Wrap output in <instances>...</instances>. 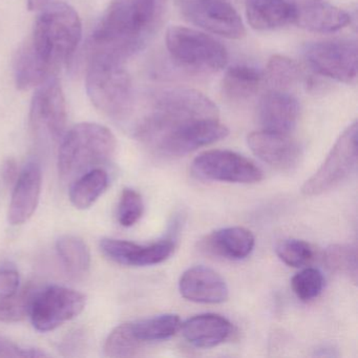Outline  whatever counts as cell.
I'll return each instance as SVG.
<instances>
[{"instance_id":"cell-1","label":"cell","mask_w":358,"mask_h":358,"mask_svg":"<svg viewBox=\"0 0 358 358\" xmlns=\"http://www.w3.org/2000/svg\"><path fill=\"white\" fill-rule=\"evenodd\" d=\"M83 37V24L74 8L50 3L41 9L30 41L20 48L14 62L18 89L31 90L55 77L68 64Z\"/></svg>"},{"instance_id":"cell-2","label":"cell","mask_w":358,"mask_h":358,"mask_svg":"<svg viewBox=\"0 0 358 358\" xmlns=\"http://www.w3.org/2000/svg\"><path fill=\"white\" fill-rule=\"evenodd\" d=\"M165 0H112L94 31L90 54L125 62L145 45Z\"/></svg>"},{"instance_id":"cell-3","label":"cell","mask_w":358,"mask_h":358,"mask_svg":"<svg viewBox=\"0 0 358 358\" xmlns=\"http://www.w3.org/2000/svg\"><path fill=\"white\" fill-rule=\"evenodd\" d=\"M85 87L92 103L100 112L117 121L129 118L135 98L124 62L90 54Z\"/></svg>"},{"instance_id":"cell-4","label":"cell","mask_w":358,"mask_h":358,"mask_svg":"<svg viewBox=\"0 0 358 358\" xmlns=\"http://www.w3.org/2000/svg\"><path fill=\"white\" fill-rule=\"evenodd\" d=\"M117 141L108 127L97 123H80L64 134L58 154V169L62 177L72 178L110 160Z\"/></svg>"},{"instance_id":"cell-5","label":"cell","mask_w":358,"mask_h":358,"mask_svg":"<svg viewBox=\"0 0 358 358\" xmlns=\"http://www.w3.org/2000/svg\"><path fill=\"white\" fill-rule=\"evenodd\" d=\"M229 131L219 118L177 121L140 134L137 139L152 152L181 157L227 137Z\"/></svg>"},{"instance_id":"cell-6","label":"cell","mask_w":358,"mask_h":358,"mask_svg":"<svg viewBox=\"0 0 358 358\" xmlns=\"http://www.w3.org/2000/svg\"><path fill=\"white\" fill-rule=\"evenodd\" d=\"M167 51L176 64L196 74H213L228 62L226 48L210 35L185 27L167 30Z\"/></svg>"},{"instance_id":"cell-7","label":"cell","mask_w":358,"mask_h":358,"mask_svg":"<svg viewBox=\"0 0 358 358\" xmlns=\"http://www.w3.org/2000/svg\"><path fill=\"white\" fill-rule=\"evenodd\" d=\"M357 165V122L343 131L318 171L305 182L301 192L307 196H320L341 185Z\"/></svg>"},{"instance_id":"cell-8","label":"cell","mask_w":358,"mask_h":358,"mask_svg":"<svg viewBox=\"0 0 358 358\" xmlns=\"http://www.w3.org/2000/svg\"><path fill=\"white\" fill-rule=\"evenodd\" d=\"M30 120L37 137L57 142L66 134L68 110L66 97L57 77L36 87L31 102Z\"/></svg>"},{"instance_id":"cell-9","label":"cell","mask_w":358,"mask_h":358,"mask_svg":"<svg viewBox=\"0 0 358 358\" xmlns=\"http://www.w3.org/2000/svg\"><path fill=\"white\" fill-rule=\"evenodd\" d=\"M192 171L198 179L228 183L252 184L264 178L263 171L250 159L225 150L199 155L192 162Z\"/></svg>"},{"instance_id":"cell-10","label":"cell","mask_w":358,"mask_h":358,"mask_svg":"<svg viewBox=\"0 0 358 358\" xmlns=\"http://www.w3.org/2000/svg\"><path fill=\"white\" fill-rule=\"evenodd\" d=\"M85 295L73 289L51 286L35 294L31 306L33 326L41 332H49L78 316L85 307Z\"/></svg>"},{"instance_id":"cell-11","label":"cell","mask_w":358,"mask_h":358,"mask_svg":"<svg viewBox=\"0 0 358 358\" xmlns=\"http://www.w3.org/2000/svg\"><path fill=\"white\" fill-rule=\"evenodd\" d=\"M306 62L320 76L338 83H355L357 77V45L354 41L314 43L306 47Z\"/></svg>"},{"instance_id":"cell-12","label":"cell","mask_w":358,"mask_h":358,"mask_svg":"<svg viewBox=\"0 0 358 358\" xmlns=\"http://www.w3.org/2000/svg\"><path fill=\"white\" fill-rule=\"evenodd\" d=\"M182 15L194 26L228 39L246 34L242 18L227 0H180Z\"/></svg>"},{"instance_id":"cell-13","label":"cell","mask_w":358,"mask_h":358,"mask_svg":"<svg viewBox=\"0 0 358 358\" xmlns=\"http://www.w3.org/2000/svg\"><path fill=\"white\" fill-rule=\"evenodd\" d=\"M251 152L266 164L280 171H291L301 163V146L290 134L265 131H253L247 138Z\"/></svg>"},{"instance_id":"cell-14","label":"cell","mask_w":358,"mask_h":358,"mask_svg":"<svg viewBox=\"0 0 358 358\" xmlns=\"http://www.w3.org/2000/svg\"><path fill=\"white\" fill-rule=\"evenodd\" d=\"M175 241L164 238L150 244H137L116 238H103L100 249L108 259L120 265L146 267L166 261L175 251Z\"/></svg>"},{"instance_id":"cell-15","label":"cell","mask_w":358,"mask_h":358,"mask_svg":"<svg viewBox=\"0 0 358 358\" xmlns=\"http://www.w3.org/2000/svg\"><path fill=\"white\" fill-rule=\"evenodd\" d=\"M182 296L200 303H221L229 296L225 280L215 270L205 266L189 268L179 282Z\"/></svg>"},{"instance_id":"cell-16","label":"cell","mask_w":358,"mask_h":358,"mask_svg":"<svg viewBox=\"0 0 358 358\" xmlns=\"http://www.w3.org/2000/svg\"><path fill=\"white\" fill-rule=\"evenodd\" d=\"M299 117V101L287 91L271 90L262 97L257 108V118L265 131L290 134Z\"/></svg>"},{"instance_id":"cell-17","label":"cell","mask_w":358,"mask_h":358,"mask_svg":"<svg viewBox=\"0 0 358 358\" xmlns=\"http://www.w3.org/2000/svg\"><path fill=\"white\" fill-rule=\"evenodd\" d=\"M43 187L41 165L30 162L20 173L15 183L9 208V222L22 225L30 220L38 206Z\"/></svg>"},{"instance_id":"cell-18","label":"cell","mask_w":358,"mask_h":358,"mask_svg":"<svg viewBox=\"0 0 358 358\" xmlns=\"http://www.w3.org/2000/svg\"><path fill=\"white\" fill-rule=\"evenodd\" d=\"M255 238L244 227H227L215 230L199 243L200 250L206 255L230 261L246 259L255 248Z\"/></svg>"},{"instance_id":"cell-19","label":"cell","mask_w":358,"mask_h":358,"mask_svg":"<svg viewBox=\"0 0 358 358\" xmlns=\"http://www.w3.org/2000/svg\"><path fill=\"white\" fill-rule=\"evenodd\" d=\"M180 329L188 343L201 349H209L229 338L232 324L219 314L205 313L188 318Z\"/></svg>"},{"instance_id":"cell-20","label":"cell","mask_w":358,"mask_h":358,"mask_svg":"<svg viewBox=\"0 0 358 358\" xmlns=\"http://www.w3.org/2000/svg\"><path fill=\"white\" fill-rule=\"evenodd\" d=\"M246 16L251 28L273 31L294 24L296 8L289 0H246Z\"/></svg>"},{"instance_id":"cell-21","label":"cell","mask_w":358,"mask_h":358,"mask_svg":"<svg viewBox=\"0 0 358 358\" xmlns=\"http://www.w3.org/2000/svg\"><path fill=\"white\" fill-rule=\"evenodd\" d=\"M294 24L310 32L329 34L349 26L351 15L334 6L311 3L296 8Z\"/></svg>"},{"instance_id":"cell-22","label":"cell","mask_w":358,"mask_h":358,"mask_svg":"<svg viewBox=\"0 0 358 358\" xmlns=\"http://www.w3.org/2000/svg\"><path fill=\"white\" fill-rule=\"evenodd\" d=\"M263 83V72L252 66L238 64L226 71L222 92L227 99L243 101L255 96Z\"/></svg>"},{"instance_id":"cell-23","label":"cell","mask_w":358,"mask_h":358,"mask_svg":"<svg viewBox=\"0 0 358 358\" xmlns=\"http://www.w3.org/2000/svg\"><path fill=\"white\" fill-rule=\"evenodd\" d=\"M181 324L179 316L173 313L131 322V331L142 345L171 338L180 330Z\"/></svg>"},{"instance_id":"cell-24","label":"cell","mask_w":358,"mask_h":358,"mask_svg":"<svg viewBox=\"0 0 358 358\" xmlns=\"http://www.w3.org/2000/svg\"><path fill=\"white\" fill-rule=\"evenodd\" d=\"M108 185V176L101 169H92L83 173L71 187L70 199L78 209L91 207Z\"/></svg>"},{"instance_id":"cell-25","label":"cell","mask_w":358,"mask_h":358,"mask_svg":"<svg viewBox=\"0 0 358 358\" xmlns=\"http://www.w3.org/2000/svg\"><path fill=\"white\" fill-rule=\"evenodd\" d=\"M58 257L66 271L74 275H83L91 267V252L83 238L64 236L56 244Z\"/></svg>"},{"instance_id":"cell-26","label":"cell","mask_w":358,"mask_h":358,"mask_svg":"<svg viewBox=\"0 0 358 358\" xmlns=\"http://www.w3.org/2000/svg\"><path fill=\"white\" fill-rule=\"evenodd\" d=\"M263 74L264 81L276 91H286L301 78V70L296 62L282 55L272 56Z\"/></svg>"},{"instance_id":"cell-27","label":"cell","mask_w":358,"mask_h":358,"mask_svg":"<svg viewBox=\"0 0 358 358\" xmlns=\"http://www.w3.org/2000/svg\"><path fill=\"white\" fill-rule=\"evenodd\" d=\"M324 262L330 271L347 276L353 282L357 280V248L355 245H331L324 250Z\"/></svg>"},{"instance_id":"cell-28","label":"cell","mask_w":358,"mask_h":358,"mask_svg":"<svg viewBox=\"0 0 358 358\" xmlns=\"http://www.w3.org/2000/svg\"><path fill=\"white\" fill-rule=\"evenodd\" d=\"M143 345L136 339L131 331V322L119 324L106 338L104 354L108 357H133Z\"/></svg>"},{"instance_id":"cell-29","label":"cell","mask_w":358,"mask_h":358,"mask_svg":"<svg viewBox=\"0 0 358 358\" xmlns=\"http://www.w3.org/2000/svg\"><path fill=\"white\" fill-rule=\"evenodd\" d=\"M36 292L35 288L28 286L12 296L0 299V322H20L30 315L31 306Z\"/></svg>"},{"instance_id":"cell-30","label":"cell","mask_w":358,"mask_h":358,"mask_svg":"<svg viewBox=\"0 0 358 358\" xmlns=\"http://www.w3.org/2000/svg\"><path fill=\"white\" fill-rule=\"evenodd\" d=\"M275 252L280 261L290 267H303L311 264L314 259V251L311 245L297 238L280 241L276 245Z\"/></svg>"},{"instance_id":"cell-31","label":"cell","mask_w":358,"mask_h":358,"mask_svg":"<svg viewBox=\"0 0 358 358\" xmlns=\"http://www.w3.org/2000/svg\"><path fill=\"white\" fill-rule=\"evenodd\" d=\"M291 286L295 295L301 301H312L316 299L324 289V275L316 268H306L293 276Z\"/></svg>"},{"instance_id":"cell-32","label":"cell","mask_w":358,"mask_h":358,"mask_svg":"<svg viewBox=\"0 0 358 358\" xmlns=\"http://www.w3.org/2000/svg\"><path fill=\"white\" fill-rule=\"evenodd\" d=\"M143 211L144 203L141 194L131 188L123 189L117 211V217L120 225L124 227L135 225L141 219Z\"/></svg>"},{"instance_id":"cell-33","label":"cell","mask_w":358,"mask_h":358,"mask_svg":"<svg viewBox=\"0 0 358 358\" xmlns=\"http://www.w3.org/2000/svg\"><path fill=\"white\" fill-rule=\"evenodd\" d=\"M20 276L13 266L0 267V299L12 296L20 288Z\"/></svg>"},{"instance_id":"cell-34","label":"cell","mask_w":358,"mask_h":358,"mask_svg":"<svg viewBox=\"0 0 358 358\" xmlns=\"http://www.w3.org/2000/svg\"><path fill=\"white\" fill-rule=\"evenodd\" d=\"M48 356L41 350L24 348L8 339L0 337V357H45Z\"/></svg>"},{"instance_id":"cell-35","label":"cell","mask_w":358,"mask_h":358,"mask_svg":"<svg viewBox=\"0 0 358 358\" xmlns=\"http://www.w3.org/2000/svg\"><path fill=\"white\" fill-rule=\"evenodd\" d=\"M52 0H28V8L31 11L41 10L45 6L49 5Z\"/></svg>"}]
</instances>
